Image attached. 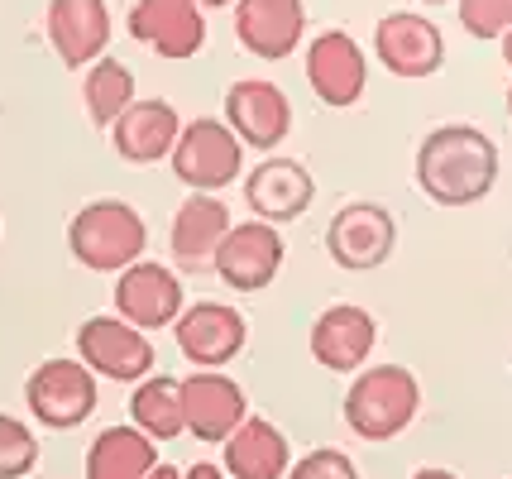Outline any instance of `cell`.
Here are the masks:
<instances>
[{
    "instance_id": "obj_17",
    "label": "cell",
    "mask_w": 512,
    "mask_h": 479,
    "mask_svg": "<svg viewBox=\"0 0 512 479\" xmlns=\"http://www.w3.org/2000/svg\"><path fill=\"white\" fill-rule=\"evenodd\" d=\"M48 48L63 68H91L111 44V5L106 0H48Z\"/></svg>"
},
{
    "instance_id": "obj_15",
    "label": "cell",
    "mask_w": 512,
    "mask_h": 479,
    "mask_svg": "<svg viewBox=\"0 0 512 479\" xmlns=\"http://www.w3.org/2000/svg\"><path fill=\"white\" fill-rule=\"evenodd\" d=\"M225 125L245 139L249 149L273 154L292 135V101L278 82H264V77L230 82V92H225Z\"/></svg>"
},
{
    "instance_id": "obj_22",
    "label": "cell",
    "mask_w": 512,
    "mask_h": 479,
    "mask_svg": "<svg viewBox=\"0 0 512 479\" xmlns=\"http://www.w3.org/2000/svg\"><path fill=\"white\" fill-rule=\"evenodd\" d=\"M221 465L230 479H288V470H292L288 436L278 432L268 417L249 412L245 422L235 427V436L225 441Z\"/></svg>"
},
{
    "instance_id": "obj_12",
    "label": "cell",
    "mask_w": 512,
    "mask_h": 479,
    "mask_svg": "<svg viewBox=\"0 0 512 479\" xmlns=\"http://www.w3.org/2000/svg\"><path fill=\"white\" fill-rule=\"evenodd\" d=\"M115 312L134 321L139 331H163L187 312V293H182L178 274L154 259H134L130 269L115 274Z\"/></svg>"
},
{
    "instance_id": "obj_10",
    "label": "cell",
    "mask_w": 512,
    "mask_h": 479,
    "mask_svg": "<svg viewBox=\"0 0 512 479\" xmlns=\"http://www.w3.org/2000/svg\"><path fill=\"white\" fill-rule=\"evenodd\" d=\"M173 336H178L182 360H192L197 369H225L230 360H240L249 341V321L230 302H192L173 321Z\"/></svg>"
},
{
    "instance_id": "obj_20",
    "label": "cell",
    "mask_w": 512,
    "mask_h": 479,
    "mask_svg": "<svg viewBox=\"0 0 512 479\" xmlns=\"http://www.w3.org/2000/svg\"><path fill=\"white\" fill-rule=\"evenodd\" d=\"M307 34L302 0H235V39L264 63H283Z\"/></svg>"
},
{
    "instance_id": "obj_5",
    "label": "cell",
    "mask_w": 512,
    "mask_h": 479,
    "mask_svg": "<svg viewBox=\"0 0 512 479\" xmlns=\"http://www.w3.org/2000/svg\"><path fill=\"white\" fill-rule=\"evenodd\" d=\"M24 403L48 432H72L96 412V369L77 360H44L24 379Z\"/></svg>"
},
{
    "instance_id": "obj_3",
    "label": "cell",
    "mask_w": 512,
    "mask_h": 479,
    "mask_svg": "<svg viewBox=\"0 0 512 479\" xmlns=\"http://www.w3.org/2000/svg\"><path fill=\"white\" fill-rule=\"evenodd\" d=\"M149 226L130 202L120 197H96L67 221V250L91 274H120L134 259H144Z\"/></svg>"
},
{
    "instance_id": "obj_32",
    "label": "cell",
    "mask_w": 512,
    "mask_h": 479,
    "mask_svg": "<svg viewBox=\"0 0 512 479\" xmlns=\"http://www.w3.org/2000/svg\"><path fill=\"white\" fill-rule=\"evenodd\" d=\"M206 10H225V5H235V0H201Z\"/></svg>"
},
{
    "instance_id": "obj_8",
    "label": "cell",
    "mask_w": 512,
    "mask_h": 479,
    "mask_svg": "<svg viewBox=\"0 0 512 479\" xmlns=\"http://www.w3.org/2000/svg\"><path fill=\"white\" fill-rule=\"evenodd\" d=\"M288 259V245H283V230L273 221H235L230 235L221 240V254H216V278H221L230 293H264L268 283L278 278Z\"/></svg>"
},
{
    "instance_id": "obj_21",
    "label": "cell",
    "mask_w": 512,
    "mask_h": 479,
    "mask_svg": "<svg viewBox=\"0 0 512 479\" xmlns=\"http://www.w3.org/2000/svg\"><path fill=\"white\" fill-rule=\"evenodd\" d=\"M182 135V120L178 111L163 101V96H144V101H134L130 111L120 115L111 125V144L115 154L125 163H163L173 159V144Z\"/></svg>"
},
{
    "instance_id": "obj_11",
    "label": "cell",
    "mask_w": 512,
    "mask_h": 479,
    "mask_svg": "<svg viewBox=\"0 0 512 479\" xmlns=\"http://www.w3.org/2000/svg\"><path fill=\"white\" fill-rule=\"evenodd\" d=\"M307 87L331 111L355 106L364 87H369V63H364V48H359L355 34H345V29H321L316 34L307 44Z\"/></svg>"
},
{
    "instance_id": "obj_18",
    "label": "cell",
    "mask_w": 512,
    "mask_h": 479,
    "mask_svg": "<svg viewBox=\"0 0 512 479\" xmlns=\"http://www.w3.org/2000/svg\"><path fill=\"white\" fill-rule=\"evenodd\" d=\"M240 187H245L249 216L273 221V226L307 216V206L316 202V183H312V173H307V163L283 159V154H268L264 163H254Z\"/></svg>"
},
{
    "instance_id": "obj_4",
    "label": "cell",
    "mask_w": 512,
    "mask_h": 479,
    "mask_svg": "<svg viewBox=\"0 0 512 479\" xmlns=\"http://www.w3.org/2000/svg\"><path fill=\"white\" fill-rule=\"evenodd\" d=\"M173 173L192 192H221L230 183H245V139L225 120H187L173 144Z\"/></svg>"
},
{
    "instance_id": "obj_34",
    "label": "cell",
    "mask_w": 512,
    "mask_h": 479,
    "mask_svg": "<svg viewBox=\"0 0 512 479\" xmlns=\"http://www.w3.org/2000/svg\"><path fill=\"white\" fill-rule=\"evenodd\" d=\"M508 115H512V87H508Z\"/></svg>"
},
{
    "instance_id": "obj_31",
    "label": "cell",
    "mask_w": 512,
    "mask_h": 479,
    "mask_svg": "<svg viewBox=\"0 0 512 479\" xmlns=\"http://www.w3.org/2000/svg\"><path fill=\"white\" fill-rule=\"evenodd\" d=\"M498 44H503V63H508V68H512V29H508V34H503V39H498Z\"/></svg>"
},
{
    "instance_id": "obj_24",
    "label": "cell",
    "mask_w": 512,
    "mask_h": 479,
    "mask_svg": "<svg viewBox=\"0 0 512 479\" xmlns=\"http://www.w3.org/2000/svg\"><path fill=\"white\" fill-rule=\"evenodd\" d=\"M130 422L154 441H178L187 432V408H182V379L149 374L130 393Z\"/></svg>"
},
{
    "instance_id": "obj_2",
    "label": "cell",
    "mask_w": 512,
    "mask_h": 479,
    "mask_svg": "<svg viewBox=\"0 0 512 479\" xmlns=\"http://www.w3.org/2000/svg\"><path fill=\"white\" fill-rule=\"evenodd\" d=\"M422 412V384L407 365H364L345 388V427L359 441H393Z\"/></svg>"
},
{
    "instance_id": "obj_9",
    "label": "cell",
    "mask_w": 512,
    "mask_h": 479,
    "mask_svg": "<svg viewBox=\"0 0 512 479\" xmlns=\"http://www.w3.org/2000/svg\"><path fill=\"white\" fill-rule=\"evenodd\" d=\"M374 58H379L393 77L422 82V77H436V72H441V63H446V39H441V29L426 20V15L388 10V15L374 24Z\"/></svg>"
},
{
    "instance_id": "obj_28",
    "label": "cell",
    "mask_w": 512,
    "mask_h": 479,
    "mask_svg": "<svg viewBox=\"0 0 512 479\" xmlns=\"http://www.w3.org/2000/svg\"><path fill=\"white\" fill-rule=\"evenodd\" d=\"M288 479H359L355 460L345 456V451H335V446H316L307 456L292 460Z\"/></svg>"
},
{
    "instance_id": "obj_29",
    "label": "cell",
    "mask_w": 512,
    "mask_h": 479,
    "mask_svg": "<svg viewBox=\"0 0 512 479\" xmlns=\"http://www.w3.org/2000/svg\"><path fill=\"white\" fill-rule=\"evenodd\" d=\"M412 479H460L455 470H441V465H422V470H412Z\"/></svg>"
},
{
    "instance_id": "obj_26",
    "label": "cell",
    "mask_w": 512,
    "mask_h": 479,
    "mask_svg": "<svg viewBox=\"0 0 512 479\" xmlns=\"http://www.w3.org/2000/svg\"><path fill=\"white\" fill-rule=\"evenodd\" d=\"M39 465V436L20 417L0 412V479H24Z\"/></svg>"
},
{
    "instance_id": "obj_30",
    "label": "cell",
    "mask_w": 512,
    "mask_h": 479,
    "mask_svg": "<svg viewBox=\"0 0 512 479\" xmlns=\"http://www.w3.org/2000/svg\"><path fill=\"white\" fill-rule=\"evenodd\" d=\"M144 479H187V470H173V465H163V460H158V465Z\"/></svg>"
},
{
    "instance_id": "obj_25",
    "label": "cell",
    "mask_w": 512,
    "mask_h": 479,
    "mask_svg": "<svg viewBox=\"0 0 512 479\" xmlns=\"http://www.w3.org/2000/svg\"><path fill=\"white\" fill-rule=\"evenodd\" d=\"M82 101H87V120L96 130H111L120 115L134 106V72L120 58H96L82 77Z\"/></svg>"
},
{
    "instance_id": "obj_14",
    "label": "cell",
    "mask_w": 512,
    "mask_h": 479,
    "mask_svg": "<svg viewBox=\"0 0 512 479\" xmlns=\"http://www.w3.org/2000/svg\"><path fill=\"white\" fill-rule=\"evenodd\" d=\"M130 34L154 48L158 58L187 63L206 44V5L201 0H134Z\"/></svg>"
},
{
    "instance_id": "obj_19",
    "label": "cell",
    "mask_w": 512,
    "mask_h": 479,
    "mask_svg": "<svg viewBox=\"0 0 512 479\" xmlns=\"http://www.w3.org/2000/svg\"><path fill=\"white\" fill-rule=\"evenodd\" d=\"M182 408H187V432L197 441L225 446L235 436V427L249 417V398L230 374L206 369V374H187L182 379Z\"/></svg>"
},
{
    "instance_id": "obj_13",
    "label": "cell",
    "mask_w": 512,
    "mask_h": 479,
    "mask_svg": "<svg viewBox=\"0 0 512 479\" xmlns=\"http://www.w3.org/2000/svg\"><path fill=\"white\" fill-rule=\"evenodd\" d=\"M374 345H379V321H374V312H364L359 302L326 307L312 321V336H307V350H312V360L326 374H359L369 365Z\"/></svg>"
},
{
    "instance_id": "obj_16",
    "label": "cell",
    "mask_w": 512,
    "mask_h": 479,
    "mask_svg": "<svg viewBox=\"0 0 512 479\" xmlns=\"http://www.w3.org/2000/svg\"><path fill=\"white\" fill-rule=\"evenodd\" d=\"M230 226H235V221H230V206L221 202V192H192V197L178 206L173 230H168L173 264L187 269V274L216 269V254H221V240L230 235Z\"/></svg>"
},
{
    "instance_id": "obj_6",
    "label": "cell",
    "mask_w": 512,
    "mask_h": 479,
    "mask_svg": "<svg viewBox=\"0 0 512 479\" xmlns=\"http://www.w3.org/2000/svg\"><path fill=\"white\" fill-rule=\"evenodd\" d=\"M393 245H398V221L379 202H345L326 226V254L345 274L383 269L393 259Z\"/></svg>"
},
{
    "instance_id": "obj_7",
    "label": "cell",
    "mask_w": 512,
    "mask_h": 479,
    "mask_svg": "<svg viewBox=\"0 0 512 479\" xmlns=\"http://www.w3.org/2000/svg\"><path fill=\"white\" fill-rule=\"evenodd\" d=\"M77 355L87 360L101 379H115V384H139L149 379L158 365L154 341L125 321L120 312L115 317H87L77 326Z\"/></svg>"
},
{
    "instance_id": "obj_27",
    "label": "cell",
    "mask_w": 512,
    "mask_h": 479,
    "mask_svg": "<svg viewBox=\"0 0 512 479\" xmlns=\"http://www.w3.org/2000/svg\"><path fill=\"white\" fill-rule=\"evenodd\" d=\"M469 39H503L512 29V0H455Z\"/></svg>"
},
{
    "instance_id": "obj_1",
    "label": "cell",
    "mask_w": 512,
    "mask_h": 479,
    "mask_svg": "<svg viewBox=\"0 0 512 479\" xmlns=\"http://www.w3.org/2000/svg\"><path fill=\"white\" fill-rule=\"evenodd\" d=\"M498 144H493L479 125L450 120L436 125L431 135L417 144V187L436 206H474L484 202L498 183Z\"/></svg>"
},
{
    "instance_id": "obj_23",
    "label": "cell",
    "mask_w": 512,
    "mask_h": 479,
    "mask_svg": "<svg viewBox=\"0 0 512 479\" xmlns=\"http://www.w3.org/2000/svg\"><path fill=\"white\" fill-rule=\"evenodd\" d=\"M158 465V441L139 427H106L87 446V479H144Z\"/></svg>"
},
{
    "instance_id": "obj_33",
    "label": "cell",
    "mask_w": 512,
    "mask_h": 479,
    "mask_svg": "<svg viewBox=\"0 0 512 479\" xmlns=\"http://www.w3.org/2000/svg\"><path fill=\"white\" fill-rule=\"evenodd\" d=\"M422 5H450V0H422Z\"/></svg>"
}]
</instances>
